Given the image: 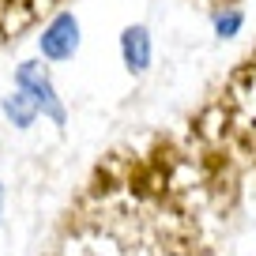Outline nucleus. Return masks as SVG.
Wrapping results in <instances>:
<instances>
[{
	"mask_svg": "<svg viewBox=\"0 0 256 256\" xmlns=\"http://www.w3.org/2000/svg\"><path fill=\"white\" fill-rule=\"evenodd\" d=\"M140 245L124 241V230L110 222H87L72 230L68 245H60L56 256H204L192 230H177L174 218H158L154 226L140 222Z\"/></svg>",
	"mask_w": 256,
	"mask_h": 256,
	"instance_id": "obj_1",
	"label": "nucleus"
},
{
	"mask_svg": "<svg viewBox=\"0 0 256 256\" xmlns=\"http://www.w3.org/2000/svg\"><path fill=\"white\" fill-rule=\"evenodd\" d=\"M222 132L226 140L256 154V56H248L230 76L222 98H218V136Z\"/></svg>",
	"mask_w": 256,
	"mask_h": 256,
	"instance_id": "obj_2",
	"label": "nucleus"
},
{
	"mask_svg": "<svg viewBox=\"0 0 256 256\" xmlns=\"http://www.w3.org/2000/svg\"><path fill=\"white\" fill-rule=\"evenodd\" d=\"M16 90L26 94V102L38 110V117H46V120H53L56 128H64L68 110H64L60 94H56L53 80H49V68L42 60H23L16 68Z\"/></svg>",
	"mask_w": 256,
	"mask_h": 256,
	"instance_id": "obj_3",
	"label": "nucleus"
},
{
	"mask_svg": "<svg viewBox=\"0 0 256 256\" xmlns=\"http://www.w3.org/2000/svg\"><path fill=\"white\" fill-rule=\"evenodd\" d=\"M38 46H42V56L53 60V64L72 60L76 49H80V19H76L72 12H56V16L46 23Z\"/></svg>",
	"mask_w": 256,
	"mask_h": 256,
	"instance_id": "obj_4",
	"label": "nucleus"
},
{
	"mask_svg": "<svg viewBox=\"0 0 256 256\" xmlns=\"http://www.w3.org/2000/svg\"><path fill=\"white\" fill-rule=\"evenodd\" d=\"M60 0H0V46L16 42L26 26H34Z\"/></svg>",
	"mask_w": 256,
	"mask_h": 256,
	"instance_id": "obj_5",
	"label": "nucleus"
},
{
	"mask_svg": "<svg viewBox=\"0 0 256 256\" xmlns=\"http://www.w3.org/2000/svg\"><path fill=\"white\" fill-rule=\"evenodd\" d=\"M120 56H124L132 76H144L151 68V34H147V26H128L120 34Z\"/></svg>",
	"mask_w": 256,
	"mask_h": 256,
	"instance_id": "obj_6",
	"label": "nucleus"
},
{
	"mask_svg": "<svg viewBox=\"0 0 256 256\" xmlns=\"http://www.w3.org/2000/svg\"><path fill=\"white\" fill-rule=\"evenodd\" d=\"M4 113H8V120L16 128H30L34 120H38V110H34V106L26 102V94H19V90H12V94L4 98Z\"/></svg>",
	"mask_w": 256,
	"mask_h": 256,
	"instance_id": "obj_7",
	"label": "nucleus"
},
{
	"mask_svg": "<svg viewBox=\"0 0 256 256\" xmlns=\"http://www.w3.org/2000/svg\"><path fill=\"white\" fill-rule=\"evenodd\" d=\"M0 215H4V181H0Z\"/></svg>",
	"mask_w": 256,
	"mask_h": 256,
	"instance_id": "obj_8",
	"label": "nucleus"
}]
</instances>
